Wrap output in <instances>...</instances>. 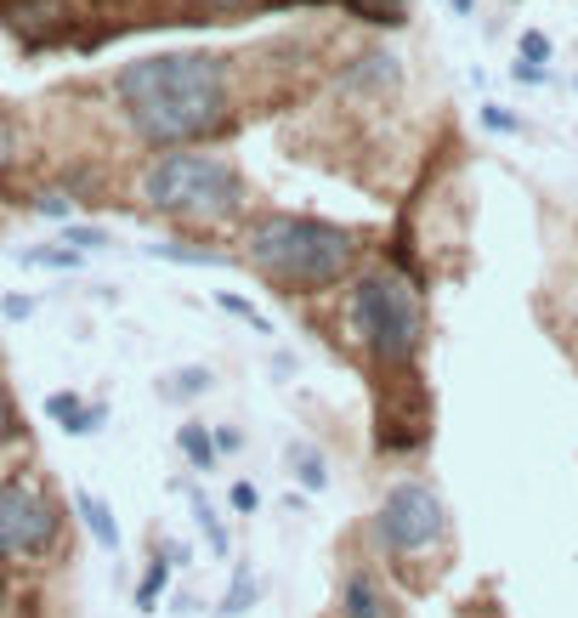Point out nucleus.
I'll use <instances>...</instances> for the list:
<instances>
[{
	"mask_svg": "<svg viewBox=\"0 0 578 618\" xmlns=\"http://www.w3.org/2000/svg\"><path fill=\"white\" fill-rule=\"evenodd\" d=\"M125 120L154 148H193L233 125L227 58L216 52H154L120 69L114 80Z\"/></svg>",
	"mask_w": 578,
	"mask_h": 618,
	"instance_id": "f257e3e1",
	"label": "nucleus"
},
{
	"mask_svg": "<svg viewBox=\"0 0 578 618\" xmlns=\"http://www.w3.org/2000/svg\"><path fill=\"white\" fill-rule=\"evenodd\" d=\"M250 261L283 290H329L358 267V233L318 216H267L250 233Z\"/></svg>",
	"mask_w": 578,
	"mask_h": 618,
	"instance_id": "f03ea898",
	"label": "nucleus"
},
{
	"mask_svg": "<svg viewBox=\"0 0 578 618\" xmlns=\"http://www.w3.org/2000/svg\"><path fill=\"white\" fill-rule=\"evenodd\" d=\"M142 199L165 216H182V222H227L245 205V176L216 154L165 148L142 171Z\"/></svg>",
	"mask_w": 578,
	"mask_h": 618,
	"instance_id": "7ed1b4c3",
	"label": "nucleus"
},
{
	"mask_svg": "<svg viewBox=\"0 0 578 618\" xmlns=\"http://www.w3.org/2000/svg\"><path fill=\"white\" fill-rule=\"evenodd\" d=\"M352 323H358V341L369 347L374 363L403 369L420 352V336H425L420 284L403 278V272H392V267L363 272L358 290H352Z\"/></svg>",
	"mask_w": 578,
	"mask_h": 618,
	"instance_id": "20e7f679",
	"label": "nucleus"
},
{
	"mask_svg": "<svg viewBox=\"0 0 578 618\" xmlns=\"http://www.w3.org/2000/svg\"><path fill=\"white\" fill-rule=\"evenodd\" d=\"M443 534H448V505H443V494L431 483L409 477V483H398L392 494L380 499L374 539L392 556H420L431 545H443Z\"/></svg>",
	"mask_w": 578,
	"mask_h": 618,
	"instance_id": "39448f33",
	"label": "nucleus"
},
{
	"mask_svg": "<svg viewBox=\"0 0 578 618\" xmlns=\"http://www.w3.org/2000/svg\"><path fill=\"white\" fill-rule=\"evenodd\" d=\"M58 499L52 488H40L29 477L0 483V562H34L58 545Z\"/></svg>",
	"mask_w": 578,
	"mask_h": 618,
	"instance_id": "423d86ee",
	"label": "nucleus"
},
{
	"mask_svg": "<svg viewBox=\"0 0 578 618\" xmlns=\"http://www.w3.org/2000/svg\"><path fill=\"white\" fill-rule=\"evenodd\" d=\"M0 18L29 40H52L69 23V7L63 0H0Z\"/></svg>",
	"mask_w": 578,
	"mask_h": 618,
	"instance_id": "0eeeda50",
	"label": "nucleus"
},
{
	"mask_svg": "<svg viewBox=\"0 0 578 618\" xmlns=\"http://www.w3.org/2000/svg\"><path fill=\"white\" fill-rule=\"evenodd\" d=\"M341 612L347 618H385V596H380V579L369 567H352L341 579Z\"/></svg>",
	"mask_w": 578,
	"mask_h": 618,
	"instance_id": "6e6552de",
	"label": "nucleus"
},
{
	"mask_svg": "<svg viewBox=\"0 0 578 618\" xmlns=\"http://www.w3.org/2000/svg\"><path fill=\"white\" fill-rule=\"evenodd\" d=\"M347 85L363 91V97H374V91H392L398 85V58L392 52H363L347 63Z\"/></svg>",
	"mask_w": 578,
	"mask_h": 618,
	"instance_id": "1a4fd4ad",
	"label": "nucleus"
},
{
	"mask_svg": "<svg viewBox=\"0 0 578 618\" xmlns=\"http://www.w3.org/2000/svg\"><path fill=\"white\" fill-rule=\"evenodd\" d=\"M45 414H52V420H63L74 437L96 432V425L109 420V409H80V398H74V392H52V398H45Z\"/></svg>",
	"mask_w": 578,
	"mask_h": 618,
	"instance_id": "9d476101",
	"label": "nucleus"
},
{
	"mask_svg": "<svg viewBox=\"0 0 578 618\" xmlns=\"http://www.w3.org/2000/svg\"><path fill=\"white\" fill-rule=\"evenodd\" d=\"M74 505H80V516H85L91 539L103 545V550H120V528H114V511H109V499H103V494H80Z\"/></svg>",
	"mask_w": 578,
	"mask_h": 618,
	"instance_id": "9b49d317",
	"label": "nucleus"
},
{
	"mask_svg": "<svg viewBox=\"0 0 578 618\" xmlns=\"http://www.w3.org/2000/svg\"><path fill=\"white\" fill-rule=\"evenodd\" d=\"M159 261H187V267H227V250H193V245H148Z\"/></svg>",
	"mask_w": 578,
	"mask_h": 618,
	"instance_id": "f8f14e48",
	"label": "nucleus"
},
{
	"mask_svg": "<svg viewBox=\"0 0 578 618\" xmlns=\"http://www.w3.org/2000/svg\"><path fill=\"white\" fill-rule=\"evenodd\" d=\"M176 443H182V454L193 460V471H210V465H216V443L199 432V425H182V437H176Z\"/></svg>",
	"mask_w": 578,
	"mask_h": 618,
	"instance_id": "ddd939ff",
	"label": "nucleus"
},
{
	"mask_svg": "<svg viewBox=\"0 0 578 618\" xmlns=\"http://www.w3.org/2000/svg\"><path fill=\"white\" fill-rule=\"evenodd\" d=\"M289 460H296V477H301V488H323V483H329V465H323V454H312L307 443H301L296 454H289Z\"/></svg>",
	"mask_w": 578,
	"mask_h": 618,
	"instance_id": "4468645a",
	"label": "nucleus"
},
{
	"mask_svg": "<svg viewBox=\"0 0 578 618\" xmlns=\"http://www.w3.org/2000/svg\"><path fill=\"white\" fill-rule=\"evenodd\" d=\"M165 574H171V556H159V562L148 567V579H142V590H136V612H154V601H159V590H165Z\"/></svg>",
	"mask_w": 578,
	"mask_h": 618,
	"instance_id": "2eb2a0df",
	"label": "nucleus"
},
{
	"mask_svg": "<svg viewBox=\"0 0 578 618\" xmlns=\"http://www.w3.org/2000/svg\"><path fill=\"white\" fill-rule=\"evenodd\" d=\"M250 601H256V579L245 574V567H238V579H233V590H227V601H221V618H238Z\"/></svg>",
	"mask_w": 578,
	"mask_h": 618,
	"instance_id": "dca6fc26",
	"label": "nucleus"
},
{
	"mask_svg": "<svg viewBox=\"0 0 578 618\" xmlns=\"http://www.w3.org/2000/svg\"><path fill=\"white\" fill-rule=\"evenodd\" d=\"M63 245L85 256V250H103V245H109V233H103V227H69V233H63Z\"/></svg>",
	"mask_w": 578,
	"mask_h": 618,
	"instance_id": "f3484780",
	"label": "nucleus"
},
{
	"mask_svg": "<svg viewBox=\"0 0 578 618\" xmlns=\"http://www.w3.org/2000/svg\"><path fill=\"white\" fill-rule=\"evenodd\" d=\"M193 505H199V528H205L210 550H216V556H227V534H221V522H216V511H210L205 499H193Z\"/></svg>",
	"mask_w": 578,
	"mask_h": 618,
	"instance_id": "a211bd4d",
	"label": "nucleus"
},
{
	"mask_svg": "<svg viewBox=\"0 0 578 618\" xmlns=\"http://www.w3.org/2000/svg\"><path fill=\"white\" fill-rule=\"evenodd\" d=\"M216 307H221V312H233V318H245V323H256V329H267V318H261L245 296H227V290H221V296H216Z\"/></svg>",
	"mask_w": 578,
	"mask_h": 618,
	"instance_id": "6ab92c4d",
	"label": "nucleus"
},
{
	"mask_svg": "<svg viewBox=\"0 0 578 618\" xmlns=\"http://www.w3.org/2000/svg\"><path fill=\"white\" fill-rule=\"evenodd\" d=\"M18 437V403L7 392V380H0V443H12Z\"/></svg>",
	"mask_w": 578,
	"mask_h": 618,
	"instance_id": "aec40b11",
	"label": "nucleus"
},
{
	"mask_svg": "<svg viewBox=\"0 0 578 618\" xmlns=\"http://www.w3.org/2000/svg\"><path fill=\"white\" fill-rule=\"evenodd\" d=\"M29 267H80V250H29Z\"/></svg>",
	"mask_w": 578,
	"mask_h": 618,
	"instance_id": "412c9836",
	"label": "nucleus"
},
{
	"mask_svg": "<svg viewBox=\"0 0 578 618\" xmlns=\"http://www.w3.org/2000/svg\"><path fill=\"white\" fill-rule=\"evenodd\" d=\"M176 392H182V398L210 392V369H182V374H176Z\"/></svg>",
	"mask_w": 578,
	"mask_h": 618,
	"instance_id": "4be33fe9",
	"label": "nucleus"
},
{
	"mask_svg": "<svg viewBox=\"0 0 578 618\" xmlns=\"http://www.w3.org/2000/svg\"><path fill=\"white\" fill-rule=\"evenodd\" d=\"M12 159H18V136H12V120H7V109H0V176L12 171Z\"/></svg>",
	"mask_w": 578,
	"mask_h": 618,
	"instance_id": "5701e85b",
	"label": "nucleus"
},
{
	"mask_svg": "<svg viewBox=\"0 0 578 618\" xmlns=\"http://www.w3.org/2000/svg\"><path fill=\"white\" fill-rule=\"evenodd\" d=\"M171 7H193V12H245L256 0H171Z\"/></svg>",
	"mask_w": 578,
	"mask_h": 618,
	"instance_id": "b1692460",
	"label": "nucleus"
},
{
	"mask_svg": "<svg viewBox=\"0 0 578 618\" xmlns=\"http://www.w3.org/2000/svg\"><path fill=\"white\" fill-rule=\"evenodd\" d=\"M522 58H527V63H550V40H545L539 29H527V34H522Z\"/></svg>",
	"mask_w": 578,
	"mask_h": 618,
	"instance_id": "393cba45",
	"label": "nucleus"
},
{
	"mask_svg": "<svg viewBox=\"0 0 578 618\" xmlns=\"http://www.w3.org/2000/svg\"><path fill=\"white\" fill-rule=\"evenodd\" d=\"M69 210H74V199H69V194H40V216L69 222Z\"/></svg>",
	"mask_w": 578,
	"mask_h": 618,
	"instance_id": "a878e982",
	"label": "nucleus"
},
{
	"mask_svg": "<svg viewBox=\"0 0 578 618\" xmlns=\"http://www.w3.org/2000/svg\"><path fill=\"white\" fill-rule=\"evenodd\" d=\"M482 125H488V131H516L522 120H516V114H505V109H482Z\"/></svg>",
	"mask_w": 578,
	"mask_h": 618,
	"instance_id": "bb28decb",
	"label": "nucleus"
},
{
	"mask_svg": "<svg viewBox=\"0 0 578 618\" xmlns=\"http://www.w3.org/2000/svg\"><path fill=\"white\" fill-rule=\"evenodd\" d=\"M516 80H522V85H539V80H545V63H527V58H522V63H516Z\"/></svg>",
	"mask_w": 578,
	"mask_h": 618,
	"instance_id": "cd10ccee",
	"label": "nucleus"
},
{
	"mask_svg": "<svg viewBox=\"0 0 578 618\" xmlns=\"http://www.w3.org/2000/svg\"><path fill=\"white\" fill-rule=\"evenodd\" d=\"M233 505H238V511H256V488L238 483V488H233Z\"/></svg>",
	"mask_w": 578,
	"mask_h": 618,
	"instance_id": "c85d7f7f",
	"label": "nucleus"
},
{
	"mask_svg": "<svg viewBox=\"0 0 578 618\" xmlns=\"http://www.w3.org/2000/svg\"><path fill=\"white\" fill-rule=\"evenodd\" d=\"M448 7H454V12H460V18H465V12H471V7H476V0H448Z\"/></svg>",
	"mask_w": 578,
	"mask_h": 618,
	"instance_id": "c756f323",
	"label": "nucleus"
},
{
	"mask_svg": "<svg viewBox=\"0 0 578 618\" xmlns=\"http://www.w3.org/2000/svg\"><path fill=\"white\" fill-rule=\"evenodd\" d=\"M0 612H7V579H0Z\"/></svg>",
	"mask_w": 578,
	"mask_h": 618,
	"instance_id": "7c9ffc66",
	"label": "nucleus"
}]
</instances>
